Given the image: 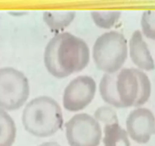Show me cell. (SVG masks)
<instances>
[{
  "instance_id": "obj_1",
  "label": "cell",
  "mask_w": 155,
  "mask_h": 146,
  "mask_svg": "<svg viewBox=\"0 0 155 146\" xmlns=\"http://www.w3.org/2000/svg\"><path fill=\"white\" fill-rule=\"evenodd\" d=\"M43 60L47 71L64 78L84 69L90 60L87 43L81 38L64 32L53 36L45 48Z\"/></svg>"
},
{
  "instance_id": "obj_2",
  "label": "cell",
  "mask_w": 155,
  "mask_h": 146,
  "mask_svg": "<svg viewBox=\"0 0 155 146\" xmlns=\"http://www.w3.org/2000/svg\"><path fill=\"white\" fill-rule=\"evenodd\" d=\"M21 120L25 130L36 137L51 136L64 122L60 105L48 96H39L30 100L23 110Z\"/></svg>"
},
{
  "instance_id": "obj_3",
  "label": "cell",
  "mask_w": 155,
  "mask_h": 146,
  "mask_svg": "<svg viewBox=\"0 0 155 146\" xmlns=\"http://www.w3.org/2000/svg\"><path fill=\"white\" fill-rule=\"evenodd\" d=\"M128 50L125 36L111 30L97 38L92 47V57L98 69L114 74L121 70L128 56Z\"/></svg>"
},
{
  "instance_id": "obj_4",
  "label": "cell",
  "mask_w": 155,
  "mask_h": 146,
  "mask_svg": "<svg viewBox=\"0 0 155 146\" xmlns=\"http://www.w3.org/2000/svg\"><path fill=\"white\" fill-rule=\"evenodd\" d=\"M30 83L22 71L12 67L0 68V108L5 111L20 109L30 96Z\"/></svg>"
},
{
  "instance_id": "obj_5",
  "label": "cell",
  "mask_w": 155,
  "mask_h": 146,
  "mask_svg": "<svg viewBox=\"0 0 155 146\" xmlns=\"http://www.w3.org/2000/svg\"><path fill=\"white\" fill-rule=\"evenodd\" d=\"M70 146H98L102 137L100 123L88 113L75 114L65 124Z\"/></svg>"
},
{
  "instance_id": "obj_6",
  "label": "cell",
  "mask_w": 155,
  "mask_h": 146,
  "mask_svg": "<svg viewBox=\"0 0 155 146\" xmlns=\"http://www.w3.org/2000/svg\"><path fill=\"white\" fill-rule=\"evenodd\" d=\"M96 92V83L92 77L80 75L68 83L63 93V106L70 112H77L91 103Z\"/></svg>"
},
{
  "instance_id": "obj_7",
  "label": "cell",
  "mask_w": 155,
  "mask_h": 146,
  "mask_svg": "<svg viewBox=\"0 0 155 146\" xmlns=\"http://www.w3.org/2000/svg\"><path fill=\"white\" fill-rule=\"evenodd\" d=\"M129 136L139 144H145L155 134V116L151 109L137 107L132 110L126 120Z\"/></svg>"
},
{
  "instance_id": "obj_8",
  "label": "cell",
  "mask_w": 155,
  "mask_h": 146,
  "mask_svg": "<svg viewBox=\"0 0 155 146\" xmlns=\"http://www.w3.org/2000/svg\"><path fill=\"white\" fill-rule=\"evenodd\" d=\"M116 91L121 107L134 106L139 96V85L133 68H122L117 75Z\"/></svg>"
},
{
  "instance_id": "obj_9",
  "label": "cell",
  "mask_w": 155,
  "mask_h": 146,
  "mask_svg": "<svg viewBox=\"0 0 155 146\" xmlns=\"http://www.w3.org/2000/svg\"><path fill=\"white\" fill-rule=\"evenodd\" d=\"M129 53L132 62L139 69L151 71L155 68L154 59L140 30H136L132 34L129 41Z\"/></svg>"
},
{
  "instance_id": "obj_10",
  "label": "cell",
  "mask_w": 155,
  "mask_h": 146,
  "mask_svg": "<svg viewBox=\"0 0 155 146\" xmlns=\"http://www.w3.org/2000/svg\"><path fill=\"white\" fill-rule=\"evenodd\" d=\"M117 72L114 74L104 73L99 83V92L105 103L114 107H121L120 102L116 91V80Z\"/></svg>"
},
{
  "instance_id": "obj_11",
  "label": "cell",
  "mask_w": 155,
  "mask_h": 146,
  "mask_svg": "<svg viewBox=\"0 0 155 146\" xmlns=\"http://www.w3.org/2000/svg\"><path fill=\"white\" fill-rule=\"evenodd\" d=\"M75 17L74 11H46L42 15L44 22L53 30L66 28L74 21Z\"/></svg>"
},
{
  "instance_id": "obj_12",
  "label": "cell",
  "mask_w": 155,
  "mask_h": 146,
  "mask_svg": "<svg viewBox=\"0 0 155 146\" xmlns=\"http://www.w3.org/2000/svg\"><path fill=\"white\" fill-rule=\"evenodd\" d=\"M103 132L104 146H130L128 133L119 123L104 126Z\"/></svg>"
},
{
  "instance_id": "obj_13",
  "label": "cell",
  "mask_w": 155,
  "mask_h": 146,
  "mask_svg": "<svg viewBox=\"0 0 155 146\" xmlns=\"http://www.w3.org/2000/svg\"><path fill=\"white\" fill-rule=\"evenodd\" d=\"M17 128L12 117L0 108V146H12L16 138Z\"/></svg>"
},
{
  "instance_id": "obj_14",
  "label": "cell",
  "mask_w": 155,
  "mask_h": 146,
  "mask_svg": "<svg viewBox=\"0 0 155 146\" xmlns=\"http://www.w3.org/2000/svg\"><path fill=\"white\" fill-rule=\"evenodd\" d=\"M120 16V11H93L91 12V17L95 25L103 29H109L114 26Z\"/></svg>"
},
{
  "instance_id": "obj_15",
  "label": "cell",
  "mask_w": 155,
  "mask_h": 146,
  "mask_svg": "<svg viewBox=\"0 0 155 146\" xmlns=\"http://www.w3.org/2000/svg\"><path fill=\"white\" fill-rule=\"evenodd\" d=\"M133 69L137 75L139 85V96L134 106L139 107L149 100L151 94V83L148 76L143 71L136 68H133Z\"/></svg>"
},
{
  "instance_id": "obj_16",
  "label": "cell",
  "mask_w": 155,
  "mask_h": 146,
  "mask_svg": "<svg viewBox=\"0 0 155 146\" xmlns=\"http://www.w3.org/2000/svg\"><path fill=\"white\" fill-rule=\"evenodd\" d=\"M93 117L98 123H102L104 126L119 123L116 110L110 106H101L97 108L94 112Z\"/></svg>"
},
{
  "instance_id": "obj_17",
  "label": "cell",
  "mask_w": 155,
  "mask_h": 146,
  "mask_svg": "<svg viewBox=\"0 0 155 146\" xmlns=\"http://www.w3.org/2000/svg\"><path fill=\"white\" fill-rule=\"evenodd\" d=\"M141 27L147 38L155 40V10L143 12L141 18Z\"/></svg>"
},
{
  "instance_id": "obj_18",
  "label": "cell",
  "mask_w": 155,
  "mask_h": 146,
  "mask_svg": "<svg viewBox=\"0 0 155 146\" xmlns=\"http://www.w3.org/2000/svg\"><path fill=\"white\" fill-rule=\"evenodd\" d=\"M39 146H61V145L59 144L58 142H55V141H47V142L42 143V144H39Z\"/></svg>"
}]
</instances>
